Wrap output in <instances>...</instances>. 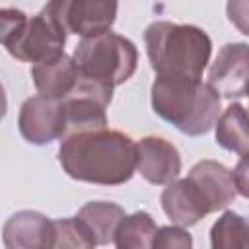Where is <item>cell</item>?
Segmentation results:
<instances>
[{"mask_svg":"<svg viewBox=\"0 0 249 249\" xmlns=\"http://www.w3.org/2000/svg\"><path fill=\"white\" fill-rule=\"evenodd\" d=\"M64 105V138L88 130L107 128V115L103 103L91 97H68Z\"/></svg>","mask_w":249,"mask_h":249,"instance_id":"obj_14","label":"cell"},{"mask_svg":"<svg viewBox=\"0 0 249 249\" xmlns=\"http://www.w3.org/2000/svg\"><path fill=\"white\" fill-rule=\"evenodd\" d=\"M119 0H49L45 6L58 23L80 37H93L111 29Z\"/></svg>","mask_w":249,"mask_h":249,"instance_id":"obj_6","label":"cell"},{"mask_svg":"<svg viewBox=\"0 0 249 249\" xmlns=\"http://www.w3.org/2000/svg\"><path fill=\"white\" fill-rule=\"evenodd\" d=\"M146 53L161 78L200 80L210 60L212 41L200 27L154 21L144 31Z\"/></svg>","mask_w":249,"mask_h":249,"instance_id":"obj_2","label":"cell"},{"mask_svg":"<svg viewBox=\"0 0 249 249\" xmlns=\"http://www.w3.org/2000/svg\"><path fill=\"white\" fill-rule=\"evenodd\" d=\"M152 109L183 134L200 136L218 121L220 93L202 80L158 76L152 84Z\"/></svg>","mask_w":249,"mask_h":249,"instance_id":"obj_3","label":"cell"},{"mask_svg":"<svg viewBox=\"0 0 249 249\" xmlns=\"http://www.w3.org/2000/svg\"><path fill=\"white\" fill-rule=\"evenodd\" d=\"M124 216L126 214L119 204L105 202V200L88 202L78 212V218L89 228L97 245H107L115 241V233L121 222L124 220Z\"/></svg>","mask_w":249,"mask_h":249,"instance_id":"obj_16","label":"cell"},{"mask_svg":"<svg viewBox=\"0 0 249 249\" xmlns=\"http://www.w3.org/2000/svg\"><path fill=\"white\" fill-rule=\"evenodd\" d=\"M0 21V41L4 49L21 62L37 64L60 54L64 49L68 31L47 8L33 18H27L21 10L4 8Z\"/></svg>","mask_w":249,"mask_h":249,"instance_id":"obj_4","label":"cell"},{"mask_svg":"<svg viewBox=\"0 0 249 249\" xmlns=\"http://www.w3.org/2000/svg\"><path fill=\"white\" fill-rule=\"evenodd\" d=\"M193 245L191 235L181 226H165L160 228L154 237V247H165V249H189Z\"/></svg>","mask_w":249,"mask_h":249,"instance_id":"obj_20","label":"cell"},{"mask_svg":"<svg viewBox=\"0 0 249 249\" xmlns=\"http://www.w3.org/2000/svg\"><path fill=\"white\" fill-rule=\"evenodd\" d=\"M97 241L89 228L76 218H60L53 220V247H95Z\"/></svg>","mask_w":249,"mask_h":249,"instance_id":"obj_19","label":"cell"},{"mask_svg":"<svg viewBox=\"0 0 249 249\" xmlns=\"http://www.w3.org/2000/svg\"><path fill=\"white\" fill-rule=\"evenodd\" d=\"M138 158H136V171L152 185H169L181 173V156L177 148L160 138V136H146L138 144Z\"/></svg>","mask_w":249,"mask_h":249,"instance_id":"obj_9","label":"cell"},{"mask_svg":"<svg viewBox=\"0 0 249 249\" xmlns=\"http://www.w3.org/2000/svg\"><path fill=\"white\" fill-rule=\"evenodd\" d=\"M214 126L218 146L239 156L249 154V113L239 103L228 105Z\"/></svg>","mask_w":249,"mask_h":249,"instance_id":"obj_15","label":"cell"},{"mask_svg":"<svg viewBox=\"0 0 249 249\" xmlns=\"http://www.w3.org/2000/svg\"><path fill=\"white\" fill-rule=\"evenodd\" d=\"M19 134L29 144H51L64 136V105L58 99L35 95L25 99L18 117Z\"/></svg>","mask_w":249,"mask_h":249,"instance_id":"obj_7","label":"cell"},{"mask_svg":"<svg viewBox=\"0 0 249 249\" xmlns=\"http://www.w3.org/2000/svg\"><path fill=\"white\" fill-rule=\"evenodd\" d=\"M226 14L237 31L249 35V0H228Z\"/></svg>","mask_w":249,"mask_h":249,"instance_id":"obj_21","label":"cell"},{"mask_svg":"<svg viewBox=\"0 0 249 249\" xmlns=\"http://www.w3.org/2000/svg\"><path fill=\"white\" fill-rule=\"evenodd\" d=\"M161 208L177 226H195L206 214H210V206L200 193V189L189 179H179L169 183L161 193Z\"/></svg>","mask_w":249,"mask_h":249,"instance_id":"obj_10","label":"cell"},{"mask_svg":"<svg viewBox=\"0 0 249 249\" xmlns=\"http://www.w3.org/2000/svg\"><path fill=\"white\" fill-rule=\"evenodd\" d=\"M2 239L8 249L53 247V220L33 210L16 212L4 224Z\"/></svg>","mask_w":249,"mask_h":249,"instance_id":"obj_12","label":"cell"},{"mask_svg":"<svg viewBox=\"0 0 249 249\" xmlns=\"http://www.w3.org/2000/svg\"><path fill=\"white\" fill-rule=\"evenodd\" d=\"M233 179L237 193L245 198H249V154H243L233 169Z\"/></svg>","mask_w":249,"mask_h":249,"instance_id":"obj_22","label":"cell"},{"mask_svg":"<svg viewBox=\"0 0 249 249\" xmlns=\"http://www.w3.org/2000/svg\"><path fill=\"white\" fill-rule=\"evenodd\" d=\"M136 142L119 130H88L62 140L58 161L76 181L95 185H123L136 171Z\"/></svg>","mask_w":249,"mask_h":249,"instance_id":"obj_1","label":"cell"},{"mask_svg":"<svg viewBox=\"0 0 249 249\" xmlns=\"http://www.w3.org/2000/svg\"><path fill=\"white\" fill-rule=\"evenodd\" d=\"M74 62L84 80L113 88L126 82L138 64V53L130 39L105 31L84 37L74 49Z\"/></svg>","mask_w":249,"mask_h":249,"instance_id":"obj_5","label":"cell"},{"mask_svg":"<svg viewBox=\"0 0 249 249\" xmlns=\"http://www.w3.org/2000/svg\"><path fill=\"white\" fill-rule=\"evenodd\" d=\"M208 84L226 99L249 95V45H224L208 70Z\"/></svg>","mask_w":249,"mask_h":249,"instance_id":"obj_8","label":"cell"},{"mask_svg":"<svg viewBox=\"0 0 249 249\" xmlns=\"http://www.w3.org/2000/svg\"><path fill=\"white\" fill-rule=\"evenodd\" d=\"M158 226L154 218L148 212H134L130 216H124L121 222L117 233H115V245L119 249H146L154 247V237L158 233Z\"/></svg>","mask_w":249,"mask_h":249,"instance_id":"obj_17","label":"cell"},{"mask_svg":"<svg viewBox=\"0 0 249 249\" xmlns=\"http://www.w3.org/2000/svg\"><path fill=\"white\" fill-rule=\"evenodd\" d=\"M31 78H33V84H35L39 95L64 101L76 89V86L80 82V70H78L74 58L60 53L53 58L33 64Z\"/></svg>","mask_w":249,"mask_h":249,"instance_id":"obj_11","label":"cell"},{"mask_svg":"<svg viewBox=\"0 0 249 249\" xmlns=\"http://www.w3.org/2000/svg\"><path fill=\"white\" fill-rule=\"evenodd\" d=\"M210 243L214 249H249V220L228 210L210 230Z\"/></svg>","mask_w":249,"mask_h":249,"instance_id":"obj_18","label":"cell"},{"mask_svg":"<svg viewBox=\"0 0 249 249\" xmlns=\"http://www.w3.org/2000/svg\"><path fill=\"white\" fill-rule=\"evenodd\" d=\"M187 177L200 189L212 212L226 208L237 195L233 171L214 160H202L195 163Z\"/></svg>","mask_w":249,"mask_h":249,"instance_id":"obj_13","label":"cell"}]
</instances>
